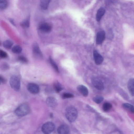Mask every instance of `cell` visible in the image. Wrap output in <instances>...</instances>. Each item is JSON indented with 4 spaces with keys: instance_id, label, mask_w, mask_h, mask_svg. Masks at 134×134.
Instances as JSON below:
<instances>
[{
    "instance_id": "cell-1",
    "label": "cell",
    "mask_w": 134,
    "mask_h": 134,
    "mask_svg": "<svg viewBox=\"0 0 134 134\" xmlns=\"http://www.w3.org/2000/svg\"><path fill=\"white\" fill-rule=\"evenodd\" d=\"M78 113L77 109L74 107L70 106L67 107L65 111V115L67 119L69 122H72L76 119Z\"/></svg>"
},
{
    "instance_id": "cell-2",
    "label": "cell",
    "mask_w": 134,
    "mask_h": 134,
    "mask_svg": "<svg viewBox=\"0 0 134 134\" xmlns=\"http://www.w3.org/2000/svg\"><path fill=\"white\" fill-rule=\"evenodd\" d=\"M30 111L29 105L26 103H23L19 105L15 110V113L17 116H22L27 114Z\"/></svg>"
},
{
    "instance_id": "cell-3",
    "label": "cell",
    "mask_w": 134,
    "mask_h": 134,
    "mask_svg": "<svg viewBox=\"0 0 134 134\" xmlns=\"http://www.w3.org/2000/svg\"><path fill=\"white\" fill-rule=\"evenodd\" d=\"M9 83L11 88L14 90L19 91L20 87V80L19 77L16 75H13L10 77Z\"/></svg>"
},
{
    "instance_id": "cell-4",
    "label": "cell",
    "mask_w": 134,
    "mask_h": 134,
    "mask_svg": "<svg viewBox=\"0 0 134 134\" xmlns=\"http://www.w3.org/2000/svg\"><path fill=\"white\" fill-rule=\"evenodd\" d=\"M55 127V125L53 123L51 122H48L42 125V130L44 134H49L54 130Z\"/></svg>"
},
{
    "instance_id": "cell-5",
    "label": "cell",
    "mask_w": 134,
    "mask_h": 134,
    "mask_svg": "<svg viewBox=\"0 0 134 134\" xmlns=\"http://www.w3.org/2000/svg\"><path fill=\"white\" fill-rule=\"evenodd\" d=\"M32 49L34 56L36 58L39 59L43 58V54L38 44L36 42L33 44Z\"/></svg>"
},
{
    "instance_id": "cell-6",
    "label": "cell",
    "mask_w": 134,
    "mask_h": 134,
    "mask_svg": "<svg viewBox=\"0 0 134 134\" xmlns=\"http://www.w3.org/2000/svg\"><path fill=\"white\" fill-rule=\"evenodd\" d=\"M27 88L30 92L34 94H37L40 91V88L38 85L33 83H29L27 86Z\"/></svg>"
},
{
    "instance_id": "cell-7",
    "label": "cell",
    "mask_w": 134,
    "mask_h": 134,
    "mask_svg": "<svg viewBox=\"0 0 134 134\" xmlns=\"http://www.w3.org/2000/svg\"><path fill=\"white\" fill-rule=\"evenodd\" d=\"M93 86L97 89L99 90H102L104 88L103 82L97 79H94L92 81Z\"/></svg>"
},
{
    "instance_id": "cell-8",
    "label": "cell",
    "mask_w": 134,
    "mask_h": 134,
    "mask_svg": "<svg viewBox=\"0 0 134 134\" xmlns=\"http://www.w3.org/2000/svg\"><path fill=\"white\" fill-rule=\"evenodd\" d=\"M93 56L95 63L97 65H99L102 63L103 58L96 50L93 51Z\"/></svg>"
},
{
    "instance_id": "cell-9",
    "label": "cell",
    "mask_w": 134,
    "mask_h": 134,
    "mask_svg": "<svg viewBox=\"0 0 134 134\" xmlns=\"http://www.w3.org/2000/svg\"><path fill=\"white\" fill-rule=\"evenodd\" d=\"M46 102L47 105L51 107H55L58 104L56 99L53 97H48L46 99Z\"/></svg>"
},
{
    "instance_id": "cell-10",
    "label": "cell",
    "mask_w": 134,
    "mask_h": 134,
    "mask_svg": "<svg viewBox=\"0 0 134 134\" xmlns=\"http://www.w3.org/2000/svg\"><path fill=\"white\" fill-rule=\"evenodd\" d=\"M105 38V33L104 31L98 32L97 34L96 42L97 44H100L102 43Z\"/></svg>"
},
{
    "instance_id": "cell-11",
    "label": "cell",
    "mask_w": 134,
    "mask_h": 134,
    "mask_svg": "<svg viewBox=\"0 0 134 134\" xmlns=\"http://www.w3.org/2000/svg\"><path fill=\"white\" fill-rule=\"evenodd\" d=\"M79 93L85 97H87L88 94V90L87 88L83 85H78L77 88Z\"/></svg>"
},
{
    "instance_id": "cell-12",
    "label": "cell",
    "mask_w": 134,
    "mask_h": 134,
    "mask_svg": "<svg viewBox=\"0 0 134 134\" xmlns=\"http://www.w3.org/2000/svg\"><path fill=\"white\" fill-rule=\"evenodd\" d=\"M57 131L59 134H68L69 131V128L67 125H63L58 127Z\"/></svg>"
},
{
    "instance_id": "cell-13",
    "label": "cell",
    "mask_w": 134,
    "mask_h": 134,
    "mask_svg": "<svg viewBox=\"0 0 134 134\" xmlns=\"http://www.w3.org/2000/svg\"><path fill=\"white\" fill-rule=\"evenodd\" d=\"M39 29L42 32H48L51 30L52 26L50 24L48 23H43L40 25Z\"/></svg>"
},
{
    "instance_id": "cell-14",
    "label": "cell",
    "mask_w": 134,
    "mask_h": 134,
    "mask_svg": "<svg viewBox=\"0 0 134 134\" xmlns=\"http://www.w3.org/2000/svg\"><path fill=\"white\" fill-rule=\"evenodd\" d=\"M127 88L131 94L134 96V78H131L129 80Z\"/></svg>"
},
{
    "instance_id": "cell-15",
    "label": "cell",
    "mask_w": 134,
    "mask_h": 134,
    "mask_svg": "<svg viewBox=\"0 0 134 134\" xmlns=\"http://www.w3.org/2000/svg\"><path fill=\"white\" fill-rule=\"evenodd\" d=\"M53 88L57 93L59 92L64 88V86L58 81H56L53 84Z\"/></svg>"
},
{
    "instance_id": "cell-16",
    "label": "cell",
    "mask_w": 134,
    "mask_h": 134,
    "mask_svg": "<svg viewBox=\"0 0 134 134\" xmlns=\"http://www.w3.org/2000/svg\"><path fill=\"white\" fill-rule=\"evenodd\" d=\"M105 10L104 8L101 7L98 10L96 15V19L97 21H100L104 15Z\"/></svg>"
},
{
    "instance_id": "cell-17",
    "label": "cell",
    "mask_w": 134,
    "mask_h": 134,
    "mask_svg": "<svg viewBox=\"0 0 134 134\" xmlns=\"http://www.w3.org/2000/svg\"><path fill=\"white\" fill-rule=\"evenodd\" d=\"M50 0H43L40 1V6L42 10L47 9L50 2Z\"/></svg>"
},
{
    "instance_id": "cell-18",
    "label": "cell",
    "mask_w": 134,
    "mask_h": 134,
    "mask_svg": "<svg viewBox=\"0 0 134 134\" xmlns=\"http://www.w3.org/2000/svg\"><path fill=\"white\" fill-rule=\"evenodd\" d=\"M123 107L126 110L134 113V107L128 103H124L122 104Z\"/></svg>"
},
{
    "instance_id": "cell-19",
    "label": "cell",
    "mask_w": 134,
    "mask_h": 134,
    "mask_svg": "<svg viewBox=\"0 0 134 134\" xmlns=\"http://www.w3.org/2000/svg\"><path fill=\"white\" fill-rule=\"evenodd\" d=\"M49 60L51 65L55 70L57 72H59L58 68L57 65L51 56L49 57Z\"/></svg>"
},
{
    "instance_id": "cell-20",
    "label": "cell",
    "mask_w": 134,
    "mask_h": 134,
    "mask_svg": "<svg viewBox=\"0 0 134 134\" xmlns=\"http://www.w3.org/2000/svg\"><path fill=\"white\" fill-rule=\"evenodd\" d=\"M13 44V43L12 41L7 40L3 42V45L5 48L9 49L11 48Z\"/></svg>"
},
{
    "instance_id": "cell-21",
    "label": "cell",
    "mask_w": 134,
    "mask_h": 134,
    "mask_svg": "<svg viewBox=\"0 0 134 134\" xmlns=\"http://www.w3.org/2000/svg\"><path fill=\"white\" fill-rule=\"evenodd\" d=\"M12 51L14 53L18 54L21 52L22 48L19 46L15 45L12 47Z\"/></svg>"
},
{
    "instance_id": "cell-22",
    "label": "cell",
    "mask_w": 134,
    "mask_h": 134,
    "mask_svg": "<svg viewBox=\"0 0 134 134\" xmlns=\"http://www.w3.org/2000/svg\"><path fill=\"white\" fill-rule=\"evenodd\" d=\"M93 100L96 103L99 104L101 103L103 100V97L101 96L97 95L94 97Z\"/></svg>"
},
{
    "instance_id": "cell-23",
    "label": "cell",
    "mask_w": 134,
    "mask_h": 134,
    "mask_svg": "<svg viewBox=\"0 0 134 134\" xmlns=\"http://www.w3.org/2000/svg\"><path fill=\"white\" fill-rule=\"evenodd\" d=\"M8 3L5 0H1L0 1V9L3 10L6 9L8 6Z\"/></svg>"
},
{
    "instance_id": "cell-24",
    "label": "cell",
    "mask_w": 134,
    "mask_h": 134,
    "mask_svg": "<svg viewBox=\"0 0 134 134\" xmlns=\"http://www.w3.org/2000/svg\"><path fill=\"white\" fill-rule=\"evenodd\" d=\"M112 107L111 105L108 103H104L103 106V109L105 111H109Z\"/></svg>"
},
{
    "instance_id": "cell-25",
    "label": "cell",
    "mask_w": 134,
    "mask_h": 134,
    "mask_svg": "<svg viewBox=\"0 0 134 134\" xmlns=\"http://www.w3.org/2000/svg\"><path fill=\"white\" fill-rule=\"evenodd\" d=\"M29 19H27L23 21L21 23V25L24 27H28L30 25V22Z\"/></svg>"
},
{
    "instance_id": "cell-26",
    "label": "cell",
    "mask_w": 134,
    "mask_h": 134,
    "mask_svg": "<svg viewBox=\"0 0 134 134\" xmlns=\"http://www.w3.org/2000/svg\"><path fill=\"white\" fill-rule=\"evenodd\" d=\"M17 60L19 62L23 64H26L28 62L27 59L22 56H19L17 58Z\"/></svg>"
},
{
    "instance_id": "cell-27",
    "label": "cell",
    "mask_w": 134,
    "mask_h": 134,
    "mask_svg": "<svg viewBox=\"0 0 134 134\" xmlns=\"http://www.w3.org/2000/svg\"><path fill=\"white\" fill-rule=\"evenodd\" d=\"M62 97L64 98H73L74 96L73 94L70 93H65L63 94Z\"/></svg>"
},
{
    "instance_id": "cell-28",
    "label": "cell",
    "mask_w": 134,
    "mask_h": 134,
    "mask_svg": "<svg viewBox=\"0 0 134 134\" xmlns=\"http://www.w3.org/2000/svg\"><path fill=\"white\" fill-rule=\"evenodd\" d=\"M7 54L5 52L2 50H0V57L1 58H5L7 57Z\"/></svg>"
},
{
    "instance_id": "cell-29",
    "label": "cell",
    "mask_w": 134,
    "mask_h": 134,
    "mask_svg": "<svg viewBox=\"0 0 134 134\" xmlns=\"http://www.w3.org/2000/svg\"><path fill=\"white\" fill-rule=\"evenodd\" d=\"M9 68V66L6 63H4L1 66V68L2 70H6Z\"/></svg>"
},
{
    "instance_id": "cell-30",
    "label": "cell",
    "mask_w": 134,
    "mask_h": 134,
    "mask_svg": "<svg viewBox=\"0 0 134 134\" xmlns=\"http://www.w3.org/2000/svg\"><path fill=\"white\" fill-rule=\"evenodd\" d=\"M0 80L1 83L2 84H4L6 82V79L1 75L0 76Z\"/></svg>"
},
{
    "instance_id": "cell-31",
    "label": "cell",
    "mask_w": 134,
    "mask_h": 134,
    "mask_svg": "<svg viewBox=\"0 0 134 134\" xmlns=\"http://www.w3.org/2000/svg\"><path fill=\"white\" fill-rule=\"evenodd\" d=\"M9 21L11 22V23L12 24V25H13L14 26H15V23H14V22L13 21V20L12 19H9Z\"/></svg>"
}]
</instances>
